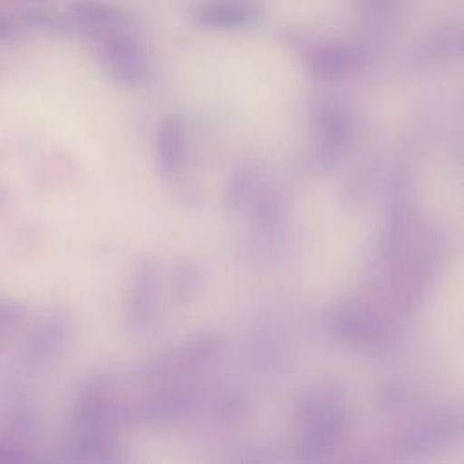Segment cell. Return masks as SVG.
I'll return each mask as SVG.
<instances>
[{"instance_id":"1","label":"cell","mask_w":464,"mask_h":464,"mask_svg":"<svg viewBox=\"0 0 464 464\" xmlns=\"http://www.w3.org/2000/svg\"><path fill=\"white\" fill-rule=\"evenodd\" d=\"M261 9L248 0H214L198 5L192 13L194 24L208 29H241L259 20Z\"/></svg>"},{"instance_id":"2","label":"cell","mask_w":464,"mask_h":464,"mask_svg":"<svg viewBox=\"0 0 464 464\" xmlns=\"http://www.w3.org/2000/svg\"><path fill=\"white\" fill-rule=\"evenodd\" d=\"M69 14L76 24L85 25H121L130 18L123 7L103 0H74Z\"/></svg>"},{"instance_id":"3","label":"cell","mask_w":464,"mask_h":464,"mask_svg":"<svg viewBox=\"0 0 464 464\" xmlns=\"http://www.w3.org/2000/svg\"><path fill=\"white\" fill-rule=\"evenodd\" d=\"M25 25L18 13L0 11V44H13L20 40Z\"/></svg>"},{"instance_id":"4","label":"cell","mask_w":464,"mask_h":464,"mask_svg":"<svg viewBox=\"0 0 464 464\" xmlns=\"http://www.w3.org/2000/svg\"><path fill=\"white\" fill-rule=\"evenodd\" d=\"M350 53L341 47H328L317 54V65L321 69H341L348 63Z\"/></svg>"},{"instance_id":"5","label":"cell","mask_w":464,"mask_h":464,"mask_svg":"<svg viewBox=\"0 0 464 464\" xmlns=\"http://www.w3.org/2000/svg\"><path fill=\"white\" fill-rule=\"evenodd\" d=\"M25 460H31V457L20 446L0 440V464H16Z\"/></svg>"},{"instance_id":"6","label":"cell","mask_w":464,"mask_h":464,"mask_svg":"<svg viewBox=\"0 0 464 464\" xmlns=\"http://www.w3.org/2000/svg\"><path fill=\"white\" fill-rule=\"evenodd\" d=\"M24 314V308L14 301L0 299V326L14 323Z\"/></svg>"},{"instance_id":"7","label":"cell","mask_w":464,"mask_h":464,"mask_svg":"<svg viewBox=\"0 0 464 464\" xmlns=\"http://www.w3.org/2000/svg\"><path fill=\"white\" fill-rule=\"evenodd\" d=\"M14 2H24V4H31V5H42V4H47L51 0H14Z\"/></svg>"}]
</instances>
